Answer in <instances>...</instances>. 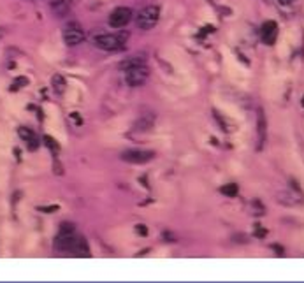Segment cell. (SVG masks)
Here are the masks:
<instances>
[{
	"label": "cell",
	"instance_id": "6da1fadb",
	"mask_svg": "<svg viewBox=\"0 0 304 283\" xmlns=\"http://www.w3.org/2000/svg\"><path fill=\"white\" fill-rule=\"evenodd\" d=\"M125 41H127V35L123 34H100L93 37V44H95L99 50L102 51H122L125 48Z\"/></svg>",
	"mask_w": 304,
	"mask_h": 283
},
{
	"label": "cell",
	"instance_id": "7a4b0ae2",
	"mask_svg": "<svg viewBox=\"0 0 304 283\" xmlns=\"http://www.w3.org/2000/svg\"><path fill=\"white\" fill-rule=\"evenodd\" d=\"M160 20V7L158 5H146L144 9H141L135 18V25L141 30H151L155 25Z\"/></svg>",
	"mask_w": 304,
	"mask_h": 283
},
{
	"label": "cell",
	"instance_id": "3957f363",
	"mask_svg": "<svg viewBox=\"0 0 304 283\" xmlns=\"http://www.w3.org/2000/svg\"><path fill=\"white\" fill-rule=\"evenodd\" d=\"M62 37L67 46H77V44L85 41V30H83V27L77 21H70V23H67L63 27Z\"/></svg>",
	"mask_w": 304,
	"mask_h": 283
},
{
	"label": "cell",
	"instance_id": "277c9868",
	"mask_svg": "<svg viewBox=\"0 0 304 283\" xmlns=\"http://www.w3.org/2000/svg\"><path fill=\"white\" fill-rule=\"evenodd\" d=\"M148 76H150V70L146 65L134 67V69L125 70V83L130 88H137V86H143L148 81Z\"/></svg>",
	"mask_w": 304,
	"mask_h": 283
},
{
	"label": "cell",
	"instance_id": "5b68a950",
	"mask_svg": "<svg viewBox=\"0 0 304 283\" xmlns=\"http://www.w3.org/2000/svg\"><path fill=\"white\" fill-rule=\"evenodd\" d=\"M155 159L153 152H148V150H127V152L122 153V160L127 164H148Z\"/></svg>",
	"mask_w": 304,
	"mask_h": 283
},
{
	"label": "cell",
	"instance_id": "8992f818",
	"mask_svg": "<svg viewBox=\"0 0 304 283\" xmlns=\"http://www.w3.org/2000/svg\"><path fill=\"white\" fill-rule=\"evenodd\" d=\"M132 20V9L130 7H116L109 16V25L113 28H122L128 25Z\"/></svg>",
	"mask_w": 304,
	"mask_h": 283
},
{
	"label": "cell",
	"instance_id": "52a82bcc",
	"mask_svg": "<svg viewBox=\"0 0 304 283\" xmlns=\"http://www.w3.org/2000/svg\"><path fill=\"white\" fill-rule=\"evenodd\" d=\"M155 121H157V114L150 109L143 111L137 116V120L134 121V130L135 132H150L155 127Z\"/></svg>",
	"mask_w": 304,
	"mask_h": 283
},
{
	"label": "cell",
	"instance_id": "ba28073f",
	"mask_svg": "<svg viewBox=\"0 0 304 283\" xmlns=\"http://www.w3.org/2000/svg\"><path fill=\"white\" fill-rule=\"evenodd\" d=\"M278 37V25L276 21H266L260 28V39L266 46H273Z\"/></svg>",
	"mask_w": 304,
	"mask_h": 283
},
{
	"label": "cell",
	"instance_id": "9c48e42d",
	"mask_svg": "<svg viewBox=\"0 0 304 283\" xmlns=\"http://www.w3.org/2000/svg\"><path fill=\"white\" fill-rule=\"evenodd\" d=\"M18 136L21 137V139L27 143V148L30 150V152H35L39 146H41V143H39V137L35 136L34 132L30 130V128L27 127H19L18 128Z\"/></svg>",
	"mask_w": 304,
	"mask_h": 283
},
{
	"label": "cell",
	"instance_id": "30bf717a",
	"mask_svg": "<svg viewBox=\"0 0 304 283\" xmlns=\"http://www.w3.org/2000/svg\"><path fill=\"white\" fill-rule=\"evenodd\" d=\"M303 197L304 195L303 194H299V192H294V190H290V192H280V194L276 195V201L280 202V204H283V206H296V204H299V202H303Z\"/></svg>",
	"mask_w": 304,
	"mask_h": 283
},
{
	"label": "cell",
	"instance_id": "8fae6325",
	"mask_svg": "<svg viewBox=\"0 0 304 283\" xmlns=\"http://www.w3.org/2000/svg\"><path fill=\"white\" fill-rule=\"evenodd\" d=\"M70 253H74L76 257H90V248L85 237L76 236V241H74L72 248H70Z\"/></svg>",
	"mask_w": 304,
	"mask_h": 283
},
{
	"label": "cell",
	"instance_id": "7c38bea8",
	"mask_svg": "<svg viewBox=\"0 0 304 283\" xmlns=\"http://www.w3.org/2000/svg\"><path fill=\"white\" fill-rule=\"evenodd\" d=\"M139 65H146V60H144V57L134 55V57H128V58L122 60V62L118 63V69L128 70V69H134V67H139Z\"/></svg>",
	"mask_w": 304,
	"mask_h": 283
},
{
	"label": "cell",
	"instance_id": "4fadbf2b",
	"mask_svg": "<svg viewBox=\"0 0 304 283\" xmlns=\"http://www.w3.org/2000/svg\"><path fill=\"white\" fill-rule=\"evenodd\" d=\"M266 128H267V123H266V116H264V113L262 109L257 111V134H258V148L264 144L266 141Z\"/></svg>",
	"mask_w": 304,
	"mask_h": 283
},
{
	"label": "cell",
	"instance_id": "5bb4252c",
	"mask_svg": "<svg viewBox=\"0 0 304 283\" xmlns=\"http://www.w3.org/2000/svg\"><path fill=\"white\" fill-rule=\"evenodd\" d=\"M51 9H53L55 14H57L58 18H63V16L69 12L70 4L67 0H53V2H51Z\"/></svg>",
	"mask_w": 304,
	"mask_h": 283
},
{
	"label": "cell",
	"instance_id": "9a60e30c",
	"mask_svg": "<svg viewBox=\"0 0 304 283\" xmlns=\"http://www.w3.org/2000/svg\"><path fill=\"white\" fill-rule=\"evenodd\" d=\"M51 86H53L57 95H62V93L65 92V86H67L65 78H63L62 74H55L53 78H51Z\"/></svg>",
	"mask_w": 304,
	"mask_h": 283
},
{
	"label": "cell",
	"instance_id": "2e32d148",
	"mask_svg": "<svg viewBox=\"0 0 304 283\" xmlns=\"http://www.w3.org/2000/svg\"><path fill=\"white\" fill-rule=\"evenodd\" d=\"M238 192H239V188H238V185H234V183H229V185L222 186V194L227 195V197H236Z\"/></svg>",
	"mask_w": 304,
	"mask_h": 283
},
{
	"label": "cell",
	"instance_id": "e0dca14e",
	"mask_svg": "<svg viewBox=\"0 0 304 283\" xmlns=\"http://www.w3.org/2000/svg\"><path fill=\"white\" fill-rule=\"evenodd\" d=\"M44 144H46L48 148L51 150V153H58V144H57V141L53 139V137H50V136H44Z\"/></svg>",
	"mask_w": 304,
	"mask_h": 283
},
{
	"label": "cell",
	"instance_id": "ac0fdd59",
	"mask_svg": "<svg viewBox=\"0 0 304 283\" xmlns=\"http://www.w3.org/2000/svg\"><path fill=\"white\" fill-rule=\"evenodd\" d=\"M253 208H255V213H253V215H258V217H260V215L266 213V210L262 208V204H260L258 201H253Z\"/></svg>",
	"mask_w": 304,
	"mask_h": 283
},
{
	"label": "cell",
	"instance_id": "d6986e66",
	"mask_svg": "<svg viewBox=\"0 0 304 283\" xmlns=\"http://www.w3.org/2000/svg\"><path fill=\"white\" fill-rule=\"evenodd\" d=\"M27 83H28V79H25V78H18V79H16V81L14 83H12V88H21V86H19V85H27ZM11 88V90H12Z\"/></svg>",
	"mask_w": 304,
	"mask_h": 283
},
{
	"label": "cell",
	"instance_id": "ffe728a7",
	"mask_svg": "<svg viewBox=\"0 0 304 283\" xmlns=\"http://www.w3.org/2000/svg\"><path fill=\"white\" fill-rule=\"evenodd\" d=\"M280 2V5H285V7H290V5H294L297 2V0H278Z\"/></svg>",
	"mask_w": 304,
	"mask_h": 283
},
{
	"label": "cell",
	"instance_id": "44dd1931",
	"mask_svg": "<svg viewBox=\"0 0 304 283\" xmlns=\"http://www.w3.org/2000/svg\"><path fill=\"white\" fill-rule=\"evenodd\" d=\"M135 227H137L135 230H137V232L141 234V236H146V227H144L143 224H141V225H135Z\"/></svg>",
	"mask_w": 304,
	"mask_h": 283
},
{
	"label": "cell",
	"instance_id": "7402d4cb",
	"mask_svg": "<svg viewBox=\"0 0 304 283\" xmlns=\"http://www.w3.org/2000/svg\"><path fill=\"white\" fill-rule=\"evenodd\" d=\"M69 4H76V2H79V0H67Z\"/></svg>",
	"mask_w": 304,
	"mask_h": 283
},
{
	"label": "cell",
	"instance_id": "603a6c76",
	"mask_svg": "<svg viewBox=\"0 0 304 283\" xmlns=\"http://www.w3.org/2000/svg\"><path fill=\"white\" fill-rule=\"evenodd\" d=\"M0 37H2V28H0Z\"/></svg>",
	"mask_w": 304,
	"mask_h": 283
},
{
	"label": "cell",
	"instance_id": "cb8c5ba5",
	"mask_svg": "<svg viewBox=\"0 0 304 283\" xmlns=\"http://www.w3.org/2000/svg\"><path fill=\"white\" fill-rule=\"evenodd\" d=\"M303 106H304V97H303Z\"/></svg>",
	"mask_w": 304,
	"mask_h": 283
}]
</instances>
